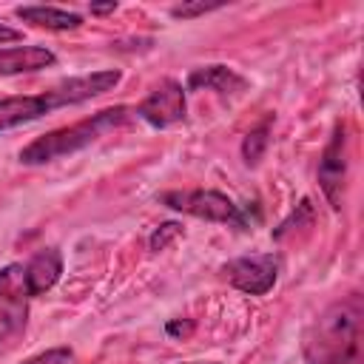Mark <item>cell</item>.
I'll return each instance as SVG.
<instances>
[{"label":"cell","mask_w":364,"mask_h":364,"mask_svg":"<svg viewBox=\"0 0 364 364\" xmlns=\"http://www.w3.org/2000/svg\"><path fill=\"white\" fill-rule=\"evenodd\" d=\"M57 57L46 48V46H11V48H0V74H28V71H40L54 65Z\"/></svg>","instance_id":"9"},{"label":"cell","mask_w":364,"mask_h":364,"mask_svg":"<svg viewBox=\"0 0 364 364\" xmlns=\"http://www.w3.org/2000/svg\"><path fill=\"white\" fill-rule=\"evenodd\" d=\"M364 353V301L350 293L333 301L304 333L307 364H361Z\"/></svg>","instance_id":"1"},{"label":"cell","mask_w":364,"mask_h":364,"mask_svg":"<svg viewBox=\"0 0 364 364\" xmlns=\"http://www.w3.org/2000/svg\"><path fill=\"white\" fill-rule=\"evenodd\" d=\"M344 179H347V136H344V125H336L318 162L321 191L336 210L341 208V199H344Z\"/></svg>","instance_id":"7"},{"label":"cell","mask_w":364,"mask_h":364,"mask_svg":"<svg viewBox=\"0 0 364 364\" xmlns=\"http://www.w3.org/2000/svg\"><path fill=\"white\" fill-rule=\"evenodd\" d=\"M188 88H193V91L208 88V91H219V94H239V91L247 88V80L242 74H236L233 68H228V65H202V68L191 71Z\"/></svg>","instance_id":"10"},{"label":"cell","mask_w":364,"mask_h":364,"mask_svg":"<svg viewBox=\"0 0 364 364\" xmlns=\"http://www.w3.org/2000/svg\"><path fill=\"white\" fill-rule=\"evenodd\" d=\"M213 9H219V6H216V3H188V6H173V9H171V14H173V17L188 20V17H196V14L213 11Z\"/></svg>","instance_id":"17"},{"label":"cell","mask_w":364,"mask_h":364,"mask_svg":"<svg viewBox=\"0 0 364 364\" xmlns=\"http://www.w3.org/2000/svg\"><path fill=\"white\" fill-rule=\"evenodd\" d=\"M17 17L23 23H31V26L48 28V31H68L82 23V17L77 11H65V9H54V6H17Z\"/></svg>","instance_id":"11"},{"label":"cell","mask_w":364,"mask_h":364,"mask_svg":"<svg viewBox=\"0 0 364 364\" xmlns=\"http://www.w3.org/2000/svg\"><path fill=\"white\" fill-rule=\"evenodd\" d=\"M26 327V301L0 299V350L9 347Z\"/></svg>","instance_id":"12"},{"label":"cell","mask_w":364,"mask_h":364,"mask_svg":"<svg viewBox=\"0 0 364 364\" xmlns=\"http://www.w3.org/2000/svg\"><path fill=\"white\" fill-rule=\"evenodd\" d=\"M162 205L182 210L188 216H196V219L247 228V210L219 191H168L162 193Z\"/></svg>","instance_id":"3"},{"label":"cell","mask_w":364,"mask_h":364,"mask_svg":"<svg viewBox=\"0 0 364 364\" xmlns=\"http://www.w3.org/2000/svg\"><path fill=\"white\" fill-rule=\"evenodd\" d=\"M0 299L6 301H26V282H23V264H9L0 270Z\"/></svg>","instance_id":"13"},{"label":"cell","mask_w":364,"mask_h":364,"mask_svg":"<svg viewBox=\"0 0 364 364\" xmlns=\"http://www.w3.org/2000/svg\"><path fill=\"white\" fill-rule=\"evenodd\" d=\"M63 273V256L57 247H43L37 250L26 264H23V282H26V293L28 296H40L48 287L57 284Z\"/></svg>","instance_id":"8"},{"label":"cell","mask_w":364,"mask_h":364,"mask_svg":"<svg viewBox=\"0 0 364 364\" xmlns=\"http://www.w3.org/2000/svg\"><path fill=\"white\" fill-rule=\"evenodd\" d=\"M225 279L250 296H264L279 276V259L273 253H253V256H239L222 267Z\"/></svg>","instance_id":"5"},{"label":"cell","mask_w":364,"mask_h":364,"mask_svg":"<svg viewBox=\"0 0 364 364\" xmlns=\"http://www.w3.org/2000/svg\"><path fill=\"white\" fill-rule=\"evenodd\" d=\"M136 117L154 128H168L185 119V88L176 80H162L136 108Z\"/></svg>","instance_id":"6"},{"label":"cell","mask_w":364,"mask_h":364,"mask_svg":"<svg viewBox=\"0 0 364 364\" xmlns=\"http://www.w3.org/2000/svg\"><path fill=\"white\" fill-rule=\"evenodd\" d=\"M191 324H168V333H188Z\"/></svg>","instance_id":"20"},{"label":"cell","mask_w":364,"mask_h":364,"mask_svg":"<svg viewBox=\"0 0 364 364\" xmlns=\"http://www.w3.org/2000/svg\"><path fill=\"white\" fill-rule=\"evenodd\" d=\"M63 105H71V97H68L65 82H60V85L43 91V94L6 97V100H0V134H3V131H11V128H17V125L34 122V119H40V117H46L48 111L63 108Z\"/></svg>","instance_id":"4"},{"label":"cell","mask_w":364,"mask_h":364,"mask_svg":"<svg viewBox=\"0 0 364 364\" xmlns=\"http://www.w3.org/2000/svg\"><path fill=\"white\" fill-rule=\"evenodd\" d=\"M114 9H117V3H114V0H111V3H94V6H91V11H94V14H108V11H114Z\"/></svg>","instance_id":"19"},{"label":"cell","mask_w":364,"mask_h":364,"mask_svg":"<svg viewBox=\"0 0 364 364\" xmlns=\"http://www.w3.org/2000/svg\"><path fill=\"white\" fill-rule=\"evenodd\" d=\"M134 117H136V111L128 108V105L97 111L94 117H85L74 125H65V128H57V131H48L43 136H37L34 142H28L20 151V162L23 165H43V162H51V159H60V156H71V154L88 148L91 142L102 139L105 134L125 128Z\"/></svg>","instance_id":"2"},{"label":"cell","mask_w":364,"mask_h":364,"mask_svg":"<svg viewBox=\"0 0 364 364\" xmlns=\"http://www.w3.org/2000/svg\"><path fill=\"white\" fill-rule=\"evenodd\" d=\"M23 364H71V350L68 347H51L40 355H31L26 358Z\"/></svg>","instance_id":"15"},{"label":"cell","mask_w":364,"mask_h":364,"mask_svg":"<svg viewBox=\"0 0 364 364\" xmlns=\"http://www.w3.org/2000/svg\"><path fill=\"white\" fill-rule=\"evenodd\" d=\"M23 34L17 31V28H9V26H0V46L3 43H14V40H20Z\"/></svg>","instance_id":"18"},{"label":"cell","mask_w":364,"mask_h":364,"mask_svg":"<svg viewBox=\"0 0 364 364\" xmlns=\"http://www.w3.org/2000/svg\"><path fill=\"white\" fill-rule=\"evenodd\" d=\"M264 148H267V122L259 125L256 131H250V134L245 136V145H242V156H245V162H247V165H256V162L262 159Z\"/></svg>","instance_id":"14"},{"label":"cell","mask_w":364,"mask_h":364,"mask_svg":"<svg viewBox=\"0 0 364 364\" xmlns=\"http://www.w3.org/2000/svg\"><path fill=\"white\" fill-rule=\"evenodd\" d=\"M179 233H182V225H176V222H165V225H159V228L154 230V236H151V250H162V247H168V242L176 239Z\"/></svg>","instance_id":"16"}]
</instances>
